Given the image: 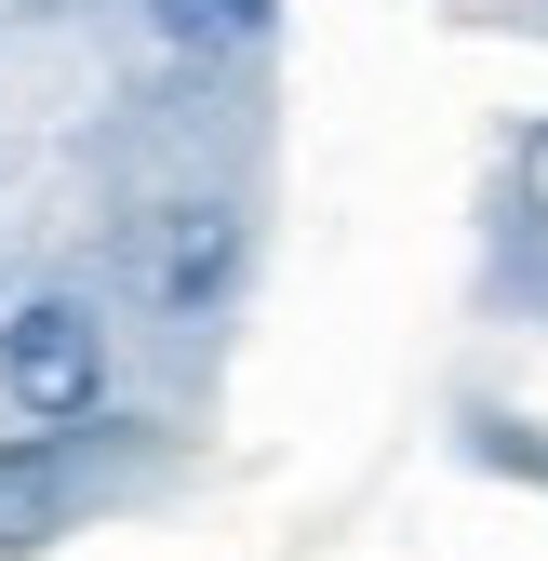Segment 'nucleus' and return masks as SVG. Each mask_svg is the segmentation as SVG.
I'll return each instance as SVG.
<instances>
[{
  "instance_id": "obj_1",
  "label": "nucleus",
  "mask_w": 548,
  "mask_h": 561,
  "mask_svg": "<svg viewBox=\"0 0 548 561\" xmlns=\"http://www.w3.org/2000/svg\"><path fill=\"white\" fill-rule=\"evenodd\" d=\"M107 375H121V347L94 321V295H14L0 308V401H14V428L67 442V428H94L107 414Z\"/></svg>"
},
{
  "instance_id": "obj_2",
  "label": "nucleus",
  "mask_w": 548,
  "mask_h": 561,
  "mask_svg": "<svg viewBox=\"0 0 548 561\" xmlns=\"http://www.w3.org/2000/svg\"><path fill=\"white\" fill-rule=\"evenodd\" d=\"M134 280H148V308H174V321L228 308L241 215H228V201H161V215H134Z\"/></svg>"
},
{
  "instance_id": "obj_3",
  "label": "nucleus",
  "mask_w": 548,
  "mask_h": 561,
  "mask_svg": "<svg viewBox=\"0 0 548 561\" xmlns=\"http://www.w3.org/2000/svg\"><path fill=\"white\" fill-rule=\"evenodd\" d=\"M81 522V481H67V442H0V561L54 548Z\"/></svg>"
},
{
  "instance_id": "obj_4",
  "label": "nucleus",
  "mask_w": 548,
  "mask_h": 561,
  "mask_svg": "<svg viewBox=\"0 0 548 561\" xmlns=\"http://www.w3.org/2000/svg\"><path fill=\"white\" fill-rule=\"evenodd\" d=\"M267 14H282V0H148V41L215 67V54H254V41H267Z\"/></svg>"
}]
</instances>
